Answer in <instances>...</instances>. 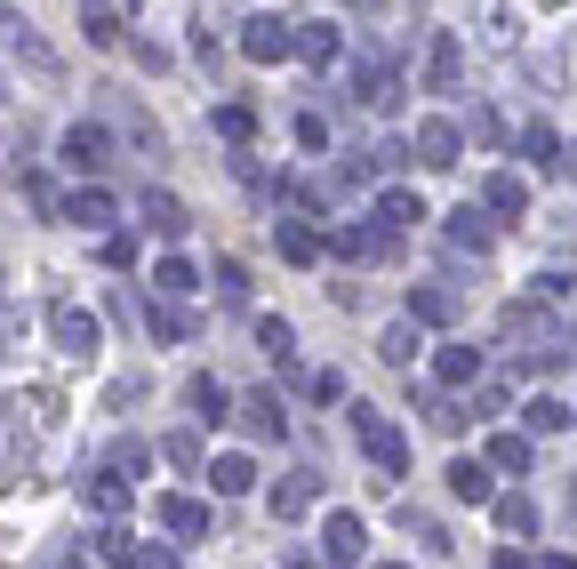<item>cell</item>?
<instances>
[{"instance_id":"cell-1","label":"cell","mask_w":577,"mask_h":569,"mask_svg":"<svg viewBox=\"0 0 577 569\" xmlns=\"http://www.w3.org/2000/svg\"><path fill=\"white\" fill-rule=\"evenodd\" d=\"M346 417H353V433H361V457L378 465V474H401V465H410V433H401L393 417H378L369 401H346Z\"/></svg>"},{"instance_id":"cell-2","label":"cell","mask_w":577,"mask_h":569,"mask_svg":"<svg viewBox=\"0 0 577 569\" xmlns=\"http://www.w3.org/2000/svg\"><path fill=\"white\" fill-rule=\"evenodd\" d=\"M425 89H433V96H457V89H465V41H457V32H433V49H425Z\"/></svg>"},{"instance_id":"cell-3","label":"cell","mask_w":577,"mask_h":569,"mask_svg":"<svg viewBox=\"0 0 577 569\" xmlns=\"http://www.w3.org/2000/svg\"><path fill=\"white\" fill-rule=\"evenodd\" d=\"M241 49H249V64H281V56H297V24L249 17V24H241Z\"/></svg>"},{"instance_id":"cell-4","label":"cell","mask_w":577,"mask_h":569,"mask_svg":"<svg viewBox=\"0 0 577 569\" xmlns=\"http://www.w3.org/2000/svg\"><path fill=\"white\" fill-rule=\"evenodd\" d=\"M457 145H465V128H457V121H441V113L418 121V137H410V153L425 161V169H457Z\"/></svg>"},{"instance_id":"cell-5","label":"cell","mask_w":577,"mask_h":569,"mask_svg":"<svg viewBox=\"0 0 577 569\" xmlns=\"http://www.w3.org/2000/svg\"><path fill=\"white\" fill-rule=\"evenodd\" d=\"M105 161H113V128H96V121H73V128H64V169H105Z\"/></svg>"},{"instance_id":"cell-6","label":"cell","mask_w":577,"mask_h":569,"mask_svg":"<svg viewBox=\"0 0 577 569\" xmlns=\"http://www.w3.org/2000/svg\"><path fill=\"white\" fill-rule=\"evenodd\" d=\"M49 329H56V353H73V361H89L96 345H105L96 313H81V306H56V313H49Z\"/></svg>"},{"instance_id":"cell-7","label":"cell","mask_w":577,"mask_h":569,"mask_svg":"<svg viewBox=\"0 0 577 569\" xmlns=\"http://www.w3.org/2000/svg\"><path fill=\"white\" fill-rule=\"evenodd\" d=\"M353 96H361L369 113H385L393 96H401V73H393V56H361V64H353Z\"/></svg>"},{"instance_id":"cell-8","label":"cell","mask_w":577,"mask_h":569,"mask_svg":"<svg viewBox=\"0 0 577 569\" xmlns=\"http://www.w3.org/2000/svg\"><path fill=\"white\" fill-rule=\"evenodd\" d=\"M161 529H168L177 546L209 538V506H200V497H177V489H168V497H161Z\"/></svg>"},{"instance_id":"cell-9","label":"cell","mask_w":577,"mask_h":569,"mask_svg":"<svg viewBox=\"0 0 577 569\" xmlns=\"http://www.w3.org/2000/svg\"><path fill=\"white\" fill-rule=\"evenodd\" d=\"M433 377L441 385H473V377H482V345H465V338L433 345Z\"/></svg>"},{"instance_id":"cell-10","label":"cell","mask_w":577,"mask_h":569,"mask_svg":"<svg viewBox=\"0 0 577 569\" xmlns=\"http://www.w3.org/2000/svg\"><path fill=\"white\" fill-rule=\"evenodd\" d=\"M56 217H73L81 232H113V193H105V185H81V193L64 200Z\"/></svg>"},{"instance_id":"cell-11","label":"cell","mask_w":577,"mask_h":569,"mask_svg":"<svg viewBox=\"0 0 577 569\" xmlns=\"http://www.w3.org/2000/svg\"><path fill=\"white\" fill-rule=\"evenodd\" d=\"M145 329H153V345H193V313L177 306V297H161V306H145Z\"/></svg>"},{"instance_id":"cell-12","label":"cell","mask_w":577,"mask_h":569,"mask_svg":"<svg viewBox=\"0 0 577 569\" xmlns=\"http://www.w3.org/2000/svg\"><path fill=\"white\" fill-rule=\"evenodd\" d=\"M418 225H425V200L393 185V193L378 200V232H385V241H401V232H418Z\"/></svg>"},{"instance_id":"cell-13","label":"cell","mask_w":577,"mask_h":569,"mask_svg":"<svg viewBox=\"0 0 577 569\" xmlns=\"http://www.w3.org/2000/svg\"><path fill=\"white\" fill-rule=\"evenodd\" d=\"M337 49H346V32H337L329 17H305V24H297V56H305V64H337Z\"/></svg>"},{"instance_id":"cell-14","label":"cell","mask_w":577,"mask_h":569,"mask_svg":"<svg viewBox=\"0 0 577 569\" xmlns=\"http://www.w3.org/2000/svg\"><path fill=\"white\" fill-rule=\"evenodd\" d=\"M185 401H193V417H200V425H225V417H241V401H233L217 377H193V385H185Z\"/></svg>"},{"instance_id":"cell-15","label":"cell","mask_w":577,"mask_h":569,"mask_svg":"<svg viewBox=\"0 0 577 569\" xmlns=\"http://www.w3.org/2000/svg\"><path fill=\"white\" fill-rule=\"evenodd\" d=\"M313 497H321V474H313V465H297L289 482H274V514H281V521H297L305 506H313Z\"/></svg>"},{"instance_id":"cell-16","label":"cell","mask_w":577,"mask_h":569,"mask_svg":"<svg viewBox=\"0 0 577 569\" xmlns=\"http://www.w3.org/2000/svg\"><path fill=\"white\" fill-rule=\"evenodd\" d=\"M482 200H490V217H497V225H522V209H529V185H522L514 169H497Z\"/></svg>"},{"instance_id":"cell-17","label":"cell","mask_w":577,"mask_h":569,"mask_svg":"<svg viewBox=\"0 0 577 569\" xmlns=\"http://www.w3.org/2000/svg\"><path fill=\"white\" fill-rule=\"evenodd\" d=\"M321 546H329V561H361V546H369L361 514H329V521H321Z\"/></svg>"},{"instance_id":"cell-18","label":"cell","mask_w":577,"mask_h":569,"mask_svg":"<svg viewBox=\"0 0 577 569\" xmlns=\"http://www.w3.org/2000/svg\"><path fill=\"white\" fill-rule=\"evenodd\" d=\"M137 209H145V225L161 232V241H185V225H193L177 193H145V200H137Z\"/></svg>"},{"instance_id":"cell-19","label":"cell","mask_w":577,"mask_h":569,"mask_svg":"<svg viewBox=\"0 0 577 569\" xmlns=\"http://www.w3.org/2000/svg\"><path fill=\"white\" fill-rule=\"evenodd\" d=\"M161 457L177 465V474H209V449H200V433L177 425V433H161Z\"/></svg>"},{"instance_id":"cell-20","label":"cell","mask_w":577,"mask_h":569,"mask_svg":"<svg viewBox=\"0 0 577 569\" xmlns=\"http://www.w3.org/2000/svg\"><path fill=\"white\" fill-rule=\"evenodd\" d=\"M241 425L257 442H281V393H241Z\"/></svg>"},{"instance_id":"cell-21","label":"cell","mask_w":577,"mask_h":569,"mask_svg":"<svg viewBox=\"0 0 577 569\" xmlns=\"http://www.w3.org/2000/svg\"><path fill=\"white\" fill-rule=\"evenodd\" d=\"M522 161H537V169H561V137H554V121H529L522 137H514Z\"/></svg>"},{"instance_id":"cell-22","label":"cell","mask_w":577,"mask_h":569,"mask_svg":"<svg viewBox=\"0 0 577 569\" xmlns=\"http://www.w3.org/2000/svg\"><path fill=\"white\" fill-rule=\"evenodd\" d=\"M274 241H281L289 265H313V257H321V232L305 225V217H281V225H274Z\"/></svg>"},{"instance_id":"cell-23","label":"cell","mask_w":577,"mask_h":569,"mask_svg":"<svg viewBox=\"0 0 577 569\" xmlns=\"http://www.w3.org/2000/svg\"><path fill=\"white\" fill-rule=\"evenodd\" d=\"M473 17H482V41H490V49H514V41H522V24H514L505 0H473Z\"/></svg>"},{"instance_id":"cell-24","label":"cell","mask_w":577,"mask_h":569,"mask_svg":"<svg viewBox=\"0 0 577 569\" xmlns=\"http://www.w3.org/2000/svg\"><path fill=\"white\" fill-rule=\"evenodd\" d=\"M490 241H497V217H473V209L450 217V249H473V257H482Z\"/></svg>"},{"instance_id":"cell-25","label":"cell","mask_w":577,"mask_h":569,"mask_svg":"<svg viewBox=\"0 0 577 569\" xmlns=\"http://www.w3.org/2000/svg\"><path fill=\"white\" fill-rule=\"evenodd\" d=\"M482 465H497V474H529V433H497V442L482 449Z\"/></svg>"},{"instance_id":"cell-26","label":"cell","mask_w":577,"mask_h":569,"mask_svg":"<svg viewBox=\"0 0 577 569\" xmlns=\"http://www.w3.org/2000/svg\"><path fill=\"white\" fill-rule=\"evenodd\" d=\"M378 353L393 361V370H410V361L425 353V338H418V321H393V329H385V338H378Z\"/></svg>"},{"instance_id":"cell-27","label":"cell","mask_w":577,"mask_h":569,"mask_svg":"<svg viewBox=\"0 0 577 569\" xmlns=\"http://www.w3.org/2000/svg\"><path fill=\"white\" fill-rule=\"evenodd\" d=\"M153 289H161V297H193V289H200V265L161 257V265H153Z\"/></svg>"},{"instance_id":"cell-28","label":"cell","mask_w":577,"mask_h":569,"mask_svg":"<svg viewBox=\"0 0 577 569\" xmlns=\"http://www.w3.org/2000/svg\"><path fill=\"white\" fill-rule=\"evenodd\" d=\"M410 321H457V297L433 289V281H418V289H410Z\"/></svg>"},{"instance_id":"cell-29","label":"cell","mask_w":577,"mask_h":569,"mask_svg":"<svg viewBox=\"0 0 577 569\" xmlns=\"http://www.w3.org/2000/svg\"><path fill=\"white\" fill-rule=\"evenodd\" d=\"M81 32H89L96 49H113V41H121V17H113V0H81Z\"/></svg>"},{"instance_id":"cell-30","label":"cell","mask_w":577,"mask_h":569,"mask_svg":"<svg viewBox=\"0 0 577 569\" xmlns=\"http://www.w3.org/2000/svg\"><path fill=\"white\" fill-rule=\"evenodd\" d=\"M209 482H217L225 497H241V489H257V465H249V457H209Z\"/></svg>"},{"instance_id":"cell-31","label":"cell","mask_w":577,"mask_h":569,"mask_svg":"<svg viewBox=\"0 0 577 569\" xmlns=\"http://www.w3.org/2000/svg\"><path fill=\"white\" fill-rule=\"evenodd\" d=\"M450 489L465 497V506H490V465H473V457H465V465H450Z\"/></svg>"},{"instance_id":"cell-32","label":"cell","mask_w":577,"mask_h":569,"mask_svg":"<svg viewBox=\"0 0 577 569\" xmlns=\"http://www.w3.org/2000/svg\"><path fill=\"white\" fill-rule=\"evenodd\" d=\"M257 345H265V361H281V370H289V361H297V329L289 321H257Z\"/></svg>"},{"instance_id":"cell-33","label":"cell","mask_w":577,"mask_h":569,"mask_svg":"<svg viewBox=\"0 0 577 569\" xmlns=\"http://www.w3.org/2000/svg\"><path fill=\"white\" fill-rule=\"evenodd\" d=\"M89 506L96 514H121L128 506V474H89Z\"/></svg>"},{"instance_id":"cell-34","label":"cell","mask_w":577,"mask_h":569,"mask_svg":"<svg viewBox=\"0 0 577 569\" xmlns=\"http://www.w3.org/2000/svg\"><path fill=\"white\" fill-rule=\"evenodd\" d=\"M529 521H537V506H529L522 489H514V497H497V529H505V538H529Z\"/></svg>"},{"instance_id":"cell-35","label":"cell","mask_w":577,"mask_h":569,"mask_svg":"<svg viewBox=\"0 0 577 569\" xmlns=\"http://www.w3.org/2000/svg\"><path fill=\"white\" fill-rule=\"evenodd\" d=\"M505 329H514V338H529V329H537V338H554V313L522 297V306H505Z\"/></svg>"},{"instance_id":"cell-36","label":"cell","mask_w":577,"mask_h":569,"mask_svg":"<svg viewBox=\"0 0 577 569\" xmlns=\"http://www.w3.org/2000/svg\"><path fill=\"white\" fill-rule=\"evenodd\" d=\"M217 297H225V306H249V265H241V257L217 265Z\"/></svg>"},{"instance_id":"cell-37","label":"cell","mask_w":577,"mask_h":569,"mask_svg":"<svg viewBox=\"0 0 577 569\" xmlns=\"http://www.w3.org/2000/svg\"><path fill=\"white\" fill-rule=\"evenodd\" d=\"M425 417H433L441 433H465V425H473V417H482V410H473V401H450V393H441V401H433V410H425Z\"/></svg>"},{"instance_id":"cell-38","label":"cell","mask_w":577,"mask_h":569,"mask_svg":"<svg viewBox=\"0 0 577 569\" xmlns=\"http://www.w3.org/2000/svg\"><path fill=\"white\" fill-rule=\"evenodd\" d=\"M217 137H225V145H249V137H257V113H249V105H225V113H217Z\"/></svg>"},{"instance_id":"cell-39","label":"cell","mask_w":577,"mask_h":569,"mask_svg":"<svg viewBox=\"0 0 577 569\" xmlns=\"http://www.w3.org/2000/svg\"><path fill=\"white\" fill-rule=\"evenodd\" d=\"M537 433H569V410H561V401H529V442H537Z\"/></svg>"},{"instance_id":"cell-40","label":"cell","mask_w":577,"mask_h":569,"mask_svg":"<svg viewBox=\"0 0 577 569\" xmlns=\"http://www.w3.org/2000/svg\"><path fill=\"white\" fill-rule=\"evenodd\" d=\"M113 474H128V482L153 474V449H145V442H121V449H113Z\"/></svg>"},{"instance_id":"cell-41","label":"cell","mask_w":577,"mask_h":569,"mask_svg":"<svg viewBox=\"0 0 577 569\" xmlns=\"http://www.w3.org/2000/svg\"><path fill=\"white\" fill-rule=\"evenodd\" d=\"M96 554H105V561H137V546H128V529H121V521L96 529Z\"/></svg>"},{"instance_id":"cell-42","label":"cell","mask_w":577,"mask_h":569,"mask_svg":"<svg viewBox=\"0 0 577 569\" xmlns=\"http://www.w3.org/2000/svg\"><path fill=\"white\" fill-rule=\"evenodd\" d=\"M401 521H410V529H418V546H425V554H450V529H441L433 514H401Z\"/></svg>"},{"instance_id":"cell-43","label":"cell","mask_w":577,"mask_h":569,"mask_svg":"<svg viewBox=\"0 0 577 569\" xmlns=\"http://www.w3.org/2000/svg\"><path fill=\"white\" fill-rule=\"evenodd\" d=\"M305 393H313V401H353V393H346V377H337V370H313V377H305Z\"/></svg>"},{"instance_id":"cell-44","label":"cell","mask_w":577,"mask_h":569,"mask_svg":"<svg viewBox=\"0 0 577 569\" xmlns=\"http://www.w3.org/2000/svg\"><path fill=\"white\" fill-rule=\"evenodd\" d=\"M96 257H105V265H113V273H121V265H128V257H137V241H128V232H105V241H96Z\"/></svg>"},{"instance_id":"cell-45","label":"cell","mask_w":577,"mask_h":569,"mask_svg":"<svg viewBox=\"0 0 577 569\" xmlns=\"http://www.w3.org/2000/svg\"><path fill=\"white\" fill-rule=\"evenodd\" d=\"M297 145H305V153H321V145H329V128H321V113H297Z\"/></svg>"},{"instance_id":"cell-46","label":"cell","mask_w":577,"mask_h":569,"mask_svg":"<svg viewBox=\"0 0 577 569\" xmlns=\"http://www.w3.org/2000/svg\"><path fill=\"white\" fill-rule=\"evenodd\" d=\"M32 417H41V425H56V417H64V393H49V385H32Z\"/></svg>"},{"instance_id":"cell-47","label":"cell","mask_w":577,"mask_h":569,"mask_svg":"<svg viewBox=\"0 0 577 569\" xmlns=\"http://www.w3.org/2000/svg\"><path fill=\"white\" fill-rule=\"evenodd\" d=\"M128 569H177V554H168V546H137V561H128Z\"/></svg>"},{"instance_id":"cell-48","label":"cell","mask_w":577,"mask_h":569,"mask_svg":"<svg viewBox=\"0 0 577 569\" xmlns=\"http://www.w3.org/2000/svg\"><path fill=\"white\" fill-rule=\"evenodd\" d=\"M490 569H537V561H529V554H497Z\"/></svg>"},{"instance_id":"cell-49","label":"cell","mask_w":577,"mask_h":569,"mask_svg":"<svg viewBox=\"0 0 577 569\" xmlns=\"http://www.w3.org/2000/svg\"><path fill=\"white\" fill-rule=\"evenodd\" d=\"M561 177H569V185H577V145H569V153H561Z\"/></svg>"},{"instance_id":"cell-50","label":"cell","mask_w":577,"mask_h":569,"mask_svg":"<svg viewBox=\"0 0 577 569\" xmlns=\"http://www.w3.org/2000/svg\"><path fill=\"white\" fill-rule=\"evenodd\" d=\"M289 569H321V561H313V554H289Z\"/></svg>"},{"instance_id":"cell-51","label":"cell","mask_w":577,"mask_h":569,"mask_svg":"<svg viewBox=\"0 0 577 569\" xmlns=\"http://www.w3.org/2000/svg\"><path fill=\"white\" fill-rule=\"evenodd\" d=\"M546 569H577V561H569V554H546Z\"/></svg>"},{"instance_id":"cell-52","label":"cell","mask_w":577,"mask_h":569,"mask_svg":"<svg viewBox=\"0 0 577 569\" xmlns=\"http://www.w3.org/2000/svg\"><path fill=\"white\" fill-rule=\"evenodd\" d=\"M378 569H401V561H378Z\"/></svg>"}]
</instances>
